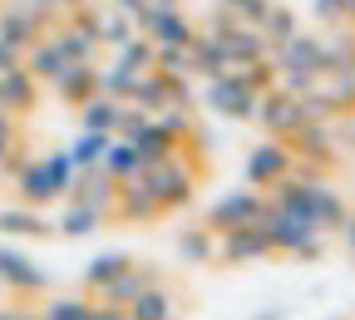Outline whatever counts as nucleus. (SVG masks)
<instances>
[{
	"instance_id": "nucleus-26",
	"label": "nucleus",
	"mask_w": 355,
	"mask_h": 320,
	"mask_svg": "<svg viewBox=\"0 0 355 320\" xmlns=\"http://www.w3.org/2000/svg\"><path fill=\"white\" fill-rule=\"evenodd\" d=\"M55 44L64 50V60H69V64H94V55H99V39L89 35V30H79V25L60 30V35H55Z\"/></svg>"
},
{
	"instance_id": "nucleus-41",
	"label": "nucleus",
	"mask_w": 355,
	"mask_h": 320,
	"mask_svg": "<svg viewBox=\"0 0 355 320\" xmlns=\"http://www.w3.org/2000/svg\"><path fill=\"white\" fill-rule=\"evenodd\" d=\"M252 320H286V310H282V305H272V310H257Z\"/></svg>"
},
{
	"instance_id": "nucleus-30",
	"label": "nucleus",
	"mask_w": 355,
	"mask_h": 320,
	"mask_svg": "<svg viewBox=\"0 0 355 320\" xmlns=\"http://www.w3.org/2000/svg\"><path fill=\"white\" fill-rule=\"evenodd\" d=\"M89 315H94V301L89 296H55L40 310V320H89Z\"/></svg>"
},
{
	"instance_id": "nucleus-3",
	"label": "nucleus",
	"mask_w": 355,
	"mask_h": 320,
	"mask_svg": "<svg viewBox=\"0 0 355 320\" xmlns=\"http://www.w3.org/2000/svg\"><path fill=\"white\" fill-rule=\"evenodd\" d=\"M139 182L158 197V207H163V212L188 207V202H193V193H198V172H193L188 163H178V153H173V158H158V163H144Z\"/></svg>"
},
{
	"instance_id": "nucleus-22",
	"label": "nucleus",
	"mask_w": 355,
	"mask_h": 320,
	"mask_svg": "<svg viewBox=\"0 0 355 320\" xmlns=\"http://www.w3.org/2000/svg\"><path fill=\"white\" fill-rule=\"evenodd\" d=\"M0 232H10V237H55V222L40 217V207H6L0 212Z\"/></svg>"
},
{
	"instance_id": "nucleus-18",
	"label": "nucleus",
	"mask_w": 355,
	"mask_h": 320,
	"mask_svg": "<svg viewBox=\"0 0 355 320\" xmlns=\"http://www.w3.org/2000/svg\"><path fill=\"white\" fill-rule=\"evenodd\" d=\"M114 212L123 217V222H153V217H163V207H158V197L144 188L139 177L133 182H119V197H114Z\"/></svg>"
},
{
	"instance_id": "nucleus-38",
	"label": "nucleus",
	"mask_w": 355,
	"mask_h": 320,
	"mask_svg": "<svg viewBox=\"0 0 355 320\" xmlns=\"http://www.w3.org/2000/svg\"><path fill=\"white\" fill-rule=\"evenodd\" d=\"M0 320H40V315H30L25 305H0Z\"/></svg>"
},
{
	"instance_id": "nucleus-27",
	"label": "nucleus",
	"mask_w": 355,
	"mask_h": 320,
	"mask_svg": "<svg viewBox=\"0 0 355 320\" xmlns=\"http://www.w3.org/2000/svg\"><path fill=\"white\" fill-rule=\"evenodd\" d=\"M109 139H114V133H89V128H84V133H79V139H74L64 153H69V163H74V168H99V163H104Z\"/></svg>"
},
{
	"instance_id": "nucleus-32",
	"label": "nucleus",
	"mask_w": 355,
	"mask_h": 320,
	"mask_svg": "<svg viewBox=\"0 0 355 320\" xmlns=\"http://www.w3.org/2000/svg\"><path fill=\"white\" fill-rule=\"evenodd\" d=\"M133 30H139V25H133L123 10H114V15H104V20H99V44H114V50H119L123 39H133Z\"/></svg>"
},
{
	"instance_id": "nucleus-39",
	"label": "nucleus",
	"mask_w": 355,
	"mask_h": 320,
	"mask_svg": "<svg viewBox=\"0 0 355 320\" xmlns=\"http://www.w3.org/2000/svg\"><path fill=\"white\" fill-rule=\"evenodd\" d=\"M340 237H345V251L355 256V217L345 212V222H340Z\"/></svg>"
},
{
	"instance_id": "nucleus-25",
	"label": "nucleus",
	"mask_w": 355,
	"mask_h": 320,
	"mask_svg": "<svg viewBox=\"0 0 355 320\" xmlns=\"http://www.w3.org/2000/svg\"><path fill=\"white\" fill-rule=\"evenodd\" d=\"M99 226H104V212L84 207V202H69L60 212V222H55V237H94Z\"/></svg>"
},
{
	"instance_id": "nucleus-20",
	"label": "nucleus",
	"mask_w": 355,
	"mask_h": 320,
	"mask_svg": "<svg viewBox=\"0 0 355 320\" xmlns=\"http://www.w3.org/2000/svg\"><path fill=\"white\" fill-rule=\"evenodd\" d=\"M123 99H109V94H94V99H84L79 104V123L89 128V133H114L119 128V118H123Z\"/></svg>"
},
{
	"instance_id": "nucleus-2",
	"label": "nucleus",
	"mask_w": 355,
	"mask_h": 320,
	"mask_svg": "<svg viewBox=\"0 0 355 320\" xmlns=\"http://www.w3.org/2000/svg\"><path fill=\"white\" fill-rule=\"evenodd\" d=\"M277 207H286V212H296V217H306V222H316L321 232H336V226L345 222V202H340V193L331 188V182H321V177H301V172H291L286 182H277Z\"/></svg>"
},
{
	"instance_id": "nucleus-8",
	"label": "nucleus",
	"mask_w": 355,
	"mask_h": 320,
	"mask_svg": "<svg viewBox=\"0 0 355 320\" xmlns=\"http://www.w3.org/2000/svg\"><path fill=\"white\" fill-rule=\"evenodd\" d=\"M296 172V153L282 143V139H261L252 153H247V188H277Z\"/></svg>"
},
{
	"instance_id": "nucleus-10",
	"label": "nucleus",
	"mask_w": 355,
	"mask_h": 320,
	"mask_svg": "<svg viewBox=\"0 0 355 320\" xmlns=\"http://www.w3.org/2000/svg\"><path fill=\"white\" fill-rule=\"evenodd\" d=\"M0 286L20 291V296H40V291H50V271L15 247H0Z\"/></svg>"
},
{
	"instance_id": "nucleus-37",
	"label": "nucleus",
	"mask_w": 355,
	"mask_h": 320,
	"mask_svg": "<svg viewBox=\"0 0 355 320\" xmlns=\"http://www.w3.org/2000/svg\"><path fill=\"white\" fill-rule=\"evenodd\" d=\"M89 320H128V310L123 305H109V301H94V315Z\"/></svg>"
},
{
	"instance_id": "nucleus-7",
	"label": "nucleus",
	"mask_w": 355,
	"mask_h": 320,
	"mask_svg": "<svg viewBox=\"0 0 355 320\" xmlns=\"http://www.w3.org/2000/svg\"><path fill=\"white\" fill-rule=\"evenodd\" d=\"M252 118H261L272 139L291 143V133H296V128H301V123H306L311 114H306V99L286 94V89H266V94L257 99V114H252Z\"/></svg>"
},
{
	"instance_id": "nucleus-9",
	"label": "nucleus",
	"mask_w": 355,
	"mask_h": 320,
	"mask_svg": "<svg viewBox=\"0 0 355 320\" xmlns=\"http://www.w3.org/2000/svg\"><path fill=\"white\" fill-rule=\"evenodd\" d=\"M261 226H266V237H272V251H286V256H296L301 247H311V242H321V226L316 222H306V217H296V212H286V207H266V217H261Z\"/></svg>"
},
{
	"instance_id": "nucleus-13",
	"label": "nucleus",
	"mask_w": 355,
	"mask_h": 320,
	"mask_svg": "<svg viewBox=\"0 0 355 320\" xmlns=\"http://www.w3.org/2000/svg\"><path fill=\"white\" fill-rule=\"evenodd\" d=\"M212 35H217V44H222V60H227V69L257 64V60L266 55V39H261L257 25H232V20H227V30H212Z\"/></svg>"
},
{
	"instance_id": "nucleus-35",
	"label": "nucleus",
	"mask_w": 355,
	"mask_h": 320,
	"mask_svg": "<svg viewBox=\"0 0 355 320\" xmlns=\"http://www.w3.org/2000/svg\"><path fill=\"white\" fill-rule=\"evenodd\" d=\"M266 6H272V0H222V10H227V15H242L247 25H257V20L266 15Z\"/></svg>"
},
{
	"instance_id": "nucleus-15",
	"label": "nucleus",
	"mask_w": 355,
	"mask_h": 320,
	"mask_svg": "<svg viewBox=\"0 0 355 320\" xmlns=\"http://www.w3.org/2000/svg\"><path fill=\"white\" fill-rule=\"evenodd\" d=\"M40 35H44V20H40L30 6H10L6 15H0V39H6L10 50H20V55L30 50Z\"/></svg>"
},
{
	"instance_id": "nucleus-4",
	"label": "nucleus",
	"mask_w": 355,
	"mask_h": 320,
	"mask_svg": "<svg viewBox=\"0 0 355 320\" xmlns=\"http://www.w3.org/2000/svg\"><path fill=\"white\" fill-rule=\"evenodd\" d=\"M257 89L237 74V69H222V74H212L207 79V109L217 114V118H252L257 114Z\"/></svg>"
},
{
	"instance_id": "nucleus-6",
	"label": "nucleus",
	"mask_w": 355,
	"mask_h": 320,
	"mask_svg": "<svg viewBox=\"0 0 355 320\" xmlns=\"http://www.w3.org/2000/svg\"><path fill=\"white\" fill-rule=\"evenodd\" d=\"M133 25L144 30V39H153V44H193V25H188V15L178 10V6H163V0H148V6L133 15Z\"/></svg>"
},
{
	"instance_id": "nucleus-31",
	"label": "nucleus",
	"mask_w": 355,
	"mask_h": 320,
	"mask_svg": "<svg viewBox=\"0 0 355 320\" xmlns=\"http://www.w3.org/2000/svg\"><path fill=\"white\" fill-rule=\"evenodd\" d=\"M257 30H261L266 44H282V39L296 35V20H291V10H282V6H266V15L257 20Z\"/></svg>"
},
{
	"instance_id": "nucleus-44",
	"label": "nucleus",
	"mask_w": 355,
	"mask_h": 320,
	"mask_svg": "<svg viewBox=\"0 0 355 320\" xmlns=\"http://www.w3.org/2000/svg\"><path fill=\"white\" fill-rule=\"evenodd\" d=\"M163 6H178V0H163Z\"/></svg>"
},
{
	"instance_id": "nucleus-33",
	"label": "nucleus",
	"mask_w": 355,
	"mask_h": 320,
	"mask_svg": "<svg viewBox=\"0 0 355 320\" xmlns=\"http://www.w3.org/2000/svg\"><path fill=\"white\" fill-rule=\"evenodd\" d=\"M153 118H158V123H163V128L173 133V139H178V143H183V139H188V133H193V114H188L183 104H168V109H158Z\"/></svg>"
},
{
	"instance_id": "nucleus-46",
	"label": "nucleus",
	"mask_w": 355,
	"mask_h": 320,
	"mask_svg": "<svg viewBox=\"0 0 355 320\" xmlns=\"http://www.w3.org/2000/svg\"><path fill=\"white\" fill-rule=\"evenodd\" d=\"M0 296H6V286H0Z\"/></svg>"
},
{
	"instance_id": "nucleus-21",
	"label": "nucleus",
	"mask_w": 355,
	"mask_h": 320,
	"mask_svg": "<svg viewBox=\"0 0 355 320\" xmlns=\"http://www.w3.org/2000/svg\"><path fill=\"white\" fill-rule=\"evenodd\" d=\"M114 182H133L144 172V158H139V148H133L128 139H109V148H104V163H99Z\"/></svg>"
},
{
	"instance_id": "nucleus-12",
	"label": "nucleus",
	"mask_w": 355,
	"mask_h": 320,
	"mask_svg": "<svg viewBox=\"0 0 355 320\" xmlns=\"http://www.w3.org/2000/svg\"><path fill=\"white\" fill-rule=\"evenodd\" d=\"M114 197H119V182L104 172V168H79L74 182H69V202H84V207H94V212H114Z\"/></svg>"
},
{
	"instance_id": "nucleus-1",
	"label": "nucleus",
	"mask_w": 355,
	"mask_h": 320,
	"mask_svg": "<svg viewBox=\"0 0 355 320\" xmlns=\"http://www.w3.org/2000/svg\"><path fill=\"white\" fill-rule=\"evenodd\" d=\"M6 168H10V177H15V193H20L25 207H44V202L69 197V182H74V172H79L64 148L44 153V158H15V163H6Z\"/></svg>"
},
{
	"instance_id": "nucleus-5",
	"label": "nucleus",
	"mask_w": 355,
	"mask_h": 320,
	"mask_svg": "<svg viewBox=\"0 0 355 320\" xmlns=\"http://www.w3.org/2000/svg\"><path fill=\"white\" fill-rule=\"evenodd\" d=\"M266 217V197L261 188H237V193H222L212 207H207V226L222 237V232H237V226H252Z\"/></svg>"
},
{
	"instance_id": "nucleus-34",
	"label": "nucleus",
	"mask_w": 355,
	"mask_h": 320,
	"mask_svg": "<svg viewBox=\"0 0 355 320\" xmlns=\"http://www.w3.org/2000/svg\"><path fill=\"white\" fill-rule=\"evenodd\" d=\"M15 148H20V118L0 109V163H15Z\"/></svg>"
},
{
	"instance_id": "nucleus-17",
	"label": "nucleus",
	"mask_w": 355,
	"mask_h": 320,
	"mask_svg": "<svg viewBox=\"0 0 355 320\" xmlns=\"http://www.w3.org/2000/svg\"><path fill=\"white\" fill-rule=\"evenodd\" d=\"M25 55H30V64H25V69H30V79H35V84H55V79L69 69V60H64L60 44H55V35H40Z\"/></svg>"
},
{
	"instance_id": "nucleus-23",
	"label": "nucleus",
	"mask_w": 355,
	"mask_h": 320,
	"mask_svg": "<svg viewBox=\"0 0 355 320\" xmlns=\"http://www.w3.org/2000/svg\"><path fill=\"white\" fill-rule=\"evenodd\" d=\"M128 320H173L178 315V305H173V296L163 291V286H148V291H139L128 305Z\"/></svg>"
},
{
	"instance_id": "nucleus-19",
	"label": "nucleus",
	"mask_w": 355,
	"mask_h": 320,
	"mask_svg": "<svg viewBox=\"0 0 355 320\" xmlns=\"http://www.w3.org/2000/svg\"><path fill=\"white\" fill-rule=\"evenodd\" d=\"M55 94H60L64 104L79 109L84 99H94V94H99V69H94V64H69V69L55 79Z\"/></svg>"
},
{
	"instance_id": "nucleus-16",
	"label": "nucleus",
	"mask_w": 355,
	"mask_h": 320,
	"mask_svg": "<svg viewBox=\"0 0 355 320\" xmlns=\"http://www.w3.org/2000/svg\"><path fill=\"white\" fill-rule=\"evenodd\" d=\"M148 286H158V271H153V266H139V261H128L119 276L99 291V301H109V305H128L133 296L148 291Z\"/></svg>"
},
{
	"instance_id": "nucleus-43",
	"label": "nucleus",
	"mask_w": 355,
	"mask_h": 320,
	"mask_svg": "<svg viewBox=\"0 0 355 320\" xmlns=\"http://www.w3.org/2000/svg\"><path fill=\"white\" fill-rule=\"evenodd\" d=\"M60 6H69V10H74V6H84V0H60Z\"/></svg>"
},
{
	"instance_id": "nucleus-45",
	"label": "nucleus",
	"mask_w": 355,
	"mask_h": 320,
	"mask_svg": "<svg viewBox=\"0 0 355 320\" xmlns=\"http://www.w3.org/2000/svg\"><path fill=\"white\" fill-rule=\"evenodd\" d=\"M331 320H345V315H331Z\"/></svg>"
},
{
	"instance_id": "nucleus-11",
	"label": "nucleus",
	"mask_w": 355,
	"mask_h": 320,
	"mask_svg": "<svg viewBox=\"0 0 355 320\" xmlns=\"http://www.w3.org/2000/svg\"><path fill=\"white\" fill-rule=\"evenodd\" d=\"M217 256H222V261H232V266L261 261V256H272V237H266V226H261V222L237 226V232H222V237H217Z\"/></svg>"
},
{
	"instance_id": "nucleus-36",
	"label": "nucleus",
	"mask_w": 355,
	"mask_h": 320,
	"mask_svg": "<svg viewBox=\"0 0 355 320\" xmlns=\"http://www.w3.org/2000/svg\"><path fill=\"white\" fill-rule=\"evenodd\" d=\"M311 10L326 25H345V0H311Z\"/></svg>"
},
{
	"instance_id": "nucleus-29",
	"label": "nucleus",
	"mask_w": 355,
	"mask_h": 320,
	"mask_svg": "<svg viewBox=\"0 0 355 320\" xmlns=\"http://www.w3.org/2000/svg\"><path fill=\"white\" fill-rule=\"evenodd\" d=\"M114 60H119L123 69H133V74H148V69H153V39H144V35H133V39H123Z\"/></svg>"
},
{
	"instance_id": "nucleus-28",
	"label": "nucleus",
	"mask_w": 355,
	"mask_h": 320,
	"mask_svg": "<svg viewBox=\"0 0 355 320\" xmlns=\"http://www.w3.org/2000/svg\"><path fill=\"white\" fill-rule=\"evenodd\" d=\"M128 261H133V256H123V251H99L94 261L84 266V286H89V291H104V286L119 276V271H123Z\"/></svg>"
},
{
	"instance_id": "nucleus-14",
	"label": "nucleus",
	"mask_w": 355,
	"mask_h": 320,
	"mask_svg": "<svg viewBox=\"0 0 355 320\" xmlns=\"http://www.w3.org/2000/svg\"><path fill=\"white\" fill-rule=\"evenodd\" d=\"M35 99H40V84L30 79V69H25V64L0 69V109H6V114H30V109H35Z\"/></svg>"
},
{
	"instance_id": "nucleus-40",
	"label": "nucleus",
	"mask_w": 355,
	"mask_h": 320,
	"mask_svg": "<svg viewBox=\"0 0 355 320\" xmlns=\"http://www.w3.org/2000/svg\"><path fill=\"white\" fill-rule=\"evenodd\" d=\"M144 6H148V0H119V10H123V15H128V20H133V15H139V10H144Z\"/></svg>"
},
{
	"instance_id": "nucleus-42",
	"label": "nucleus",
	"mask_w": 355,
	"mask_h": 320,
	"mask_svg": "<svg viewBox=\"0 0 355 320\" xmlns=\"http://www.w3.org/2000/svg\"><path fill=\"white\" fill-rule=\"evenodd\" d=\"M345 20H355V0H345Z\"/></svg>"
},
{
	"instance_id": "nucleus-24",
	"label": "nucleus",
	"mask_w": 355,
	"mask_h": 320,
	"mask_svg": "<svg viewBox=\"0 0 355 320\" xmlns=\"http://www.w3.org/2000/svg\"><path fill=\"white\" fill-rule=\"evenodd\" d=\"M178 256L193 261V266L217 261V232L212 226H188V232H178Z\"/></svg>"
}]
</instances>
